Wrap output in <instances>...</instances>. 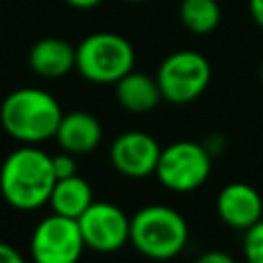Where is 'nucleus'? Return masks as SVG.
<instances>
[{
  "mask_svg": "<svg viewBox=\"0 0 263 263\" xmlns=\"http://www.w3.org/2000/svg\"><path fill=\"white\" fill-rule=\"evenodd\" d=\"M179 16L185 29L195 35H205L220 25L222 12L218 0H181Z\"/></svg>",
  "mask_w": 263,
  "mask_h": 263,
  "instance_id": "nucleus-15",
  "label": "nucleus"
},
{
  "mask_svg": "<svg viewBox=\"0 0 263 263\" xmlns=\"http://www.w3.org/2000/svg\"><path fill=\"white\" fill-rule=\"evenodd\" d=\"M134 62L132 43L117 33H90L76 45V70L95 84H115L134 70Z\"/></svg>",
  "mask_w": 263,
  "mask_h": 263,
  "instance_id": "nucleus-4",
  "label": "nucleus"
},
{
  "mask_svg": "<svg viewBox=\"0 0 263 263\" xmlns=\"http://www.w3.org/2000/svg\"><path fill=\"white\" fill-rule=\"evenodd\" d=\"M84 249L78 222L60 214L39 220L29 242L33 263H78Z\"/></svg>",
  "mask_w": 263,
  "mask_h": 263,
  "instance_id": "nucleus-7",
  "label": "nucleus"
},
{
  "mask_svg": "<svg viewBox=\"0 0 263 263\" xmlns=\"http://www.w3.org/2000/svg\"><path fill=\"white\" fill-rule=\"evenodd\" d=\"M92 201V187L88 185V181L78 175H72L68 179L55 181L47 203L51 205L53 214L78 220Z\"/></svg>",
  "mask_w": 263,
  "mask_h": 263,
  "instance_id": "nucleus-14",
  "label": "nucleus"
},
{
  "mask_svg": "<svg viewBox=\"0 0 263 263\" xmlns=\"http://www.w3.org/2000/svg\"><path fill=\"white\" fill-rule=\"evenodd\" d=\"M115 97L117 103L129 113H148L162 101L156 76L134 70L115 82Z\"/></svg>",
  "mask_w": 263,
  "mask_h": 263,
  "instance_id": "nucleus-13",
  "label": "nucleus"
},
{
  "mask_svg": "<svg viewBox=\"0 0 263 263\" xmlns=\"http://www.w3.org/2000/svg\"><path fill=\"white\" fill-rule=\"evenodd\" d=\"M210 173V150L191 140H179L162 148L154 171L158 183L175 193H189L199 189L208 181Z\"/></svg>",
  "mask_w": 263,
  "mask_h": 263,
  "instance_id": "nucleus-6",
  "label": "nucleus"
},
{
  "mask_svg": "<svg viewBox=\"0 0 263 263\" xmlns=\"http://www.w3.org/2000/svg\"><path fill=\"white\" fill-rule=\"evenodd\" d=\"M160 150V144L148 132L127 129L113 140L109 148V160L119 175L129 179H144L154 175Z\"/></svg>",
  "mask_w": 263,
  "mask_h": 263,
  "instance_id": "nucleus-9",
  "label": "nucleus"
},
{
  "mask_svg": "<svg viewBox=\"0 0 263 263\" xmlns=\"http://www.w3.org/2000/svg\"><path fill=\"white\" fill-rule=\"evenodd\" d=\"M212 80V66L199 51L179 49L166 55L156 72V82L164 101L187 105L203 95Z\"/></svg>",
  "mask_w": 263,
  "mask_h": 263,
  "instance_id": "nucleus-5",
  "label": "nucleus"
},
{
  "mask_svg": "<svg viewBox=\"0 0 263 263\" xmlns=\"http://www.w3.org/2000/svg\"><path fill=\"white\" fill-rule=\"evenodd\" d=\"M187 240V220L171 205H144L129 218V242L140 255L148 259H173L183 253Z\"/></svg>",
  "mask_w": 263,
  "mask_h": 263,
  "instance_id": "nucleus-3",
  "label": "nucleus"
},
{
  "mask_svg": "<svg viewBox=\"0 0 263 263\" xmlns=\"http://www.w3.org/2000/svg\"><path fill=\"white\" fill-rule=\"evenodd\" d=\"M76 222L90 251L115 253L129 242V216L115 203L92 201Z\"/></svg>",
  "mask_w": 263,
  "mask_h": 263,
  "instance_id": "nucleus-8",
  "label": "nucleus"
},
{
  "mask_svg": "<svg viewBox=\"0 0 263 263\" xmlns=\"http://www.w3.org/2000/svg\"><path fill=\"white\" fill-rule=\"evenodd\" d=\"M0 263H27V261L12 245L0 240Z\"/></svg>",
  "mask_w": 263,
  "mask_h": 263,
  "instance_id": "nucleus-19",
  "label": "nucleus"
},
{
  "mask_svg": "<svg viewBox=\"0 0 263 263\" xmlns=\"http://www.w3.org/2000/svg\"><path fill=\"white\" fill-rule=\"evenodd\" d=\"M70 6H74V8H80V10H88V8H95V6H99L103 0H66Z\"/></svg>",
  "mask_w": 263,
  "mask_h": 263,
  "instance_id": "nucleus-21",
  "label": "nucleus"
},
{
  "mask_svg": "<svg viewBox=\"0 0 263 263\" xmlns=\"http://www.w3.org/2000/svg\"><path fill=\"white\" fill-rule=\"evenodd\" d=\"M55 142L62 150L80 156L92 152L103 140L101 121L88 111H70L64 113L55 132Z\"/></svg>",
  "mask_w": 263,
  "mask_h": 263,
  "instance_id": "nucleus-11",
  "label": "nucleus"
},
{
  "mask_svg": "<svg viewBox=\"0 0 263 263\" xmlns=\"http://www.w3.org/2000/svg\"><path fill=\"white\" fill-rule=\"evenodd\" d=\"M249 10L253 21L263 29V0H249Z\"/></svg>",
  "mask_w": 263,
  "mask_h": 263,
  "instance_id": "nucleus-20",
  "label": "nucleus"
},
{
  "mask_svg": "<svg viewBox=\"0 0 263 263\" xmlns=\"http://www.w3.org/2000/svg\"><path fill=\"white\" fill-rule=\"evenodd\" d=\"M123 2H134V4H140V2H148V0H123Z\"/></svg>",
  "mask_w": 263,
  "mask_h": 263,
  "instance_id": "nucleus-23",
  "label": "nucleus"
},
{
  "mask_svg": "<svg viewBox=\"0 0 263 263\" xmlns=\"http://www.w3.org/2000/svg\"><path fill=\"white\" fill-rule=\"evenodd\" d=\"M51 168H53L55 181L76 175V158H74V154H70L66 150H62L60 154H53L51 156Z\"/></svg>",
  "mask_w": 263,
  "mask_h": 263,
  "instance_id": "nucleus-17",
  "label": "nucleus"
},
{
  "mask_svg": "<svg viewBox=\"0 0 263 263\" xmlns=\"http://www.w3.org/2000/svg\"><path fill=\"white\" fill-rule=\"evenodd\" d=\"M195 263H236V259H234L230 253H226V251L214 249V251L201 253V255L195 259Z\"/></svg>",
  "mask_w": 263,
  "mask_h": 263,
  "instance_id": "nucleus-18",
  "label": "nucleus"
},
{
  "mask_svg": "<svg viewBox=\"0 0 263 263\" xmlns=\"http://www.w3.org/2000/svg\"><path fill=\"white\" fill-rule=\"evenodd\" d=\"M53 185L51 156L41 148L25 144L10 152L0 166V195L14 210L31 212L45 205Z\"/></svg>",
  "mask_w": 263,
  "mask_h": 263,
  "instance_id": "nucleus-1",
  "label": "nucleus"
},
{
  "mask_svg": "<svg viewBox=\"0 0 263 263\" xmlns=\"http://www.w3.org/2000/svg\"><path fill=\"white\" fill-rule=\"evenodd\" d=\"M29 66L41 78H62L76 68V47L60 37H43L31 47Z\"/></svg>",
  "mask_w": 263,
  "mask_h": 263,
  "instance_id": "nucleus-12",
  "label": "nucleus"
},
{
  "mask_svg": "<svg viewBox=\"0 0 263 263\" xmlns=\"http://www.w3.org/2000/svg\"><path fill=\"white\" fill-rule=\"evenodd\" d=\"M216 212L226 226L247 230L263 218V197L253 185L234 181L220 189Z\"/></svg>",
  "mask_w": 263,
  "mask_h": 263,
  "instance_id": "nucleus-10",
  "label": "nucleus"
},
{
  "mask_svg": "<svg viewBox=\"0 0 263 263\" xmlns=\"http://www.w3.org/2000/svg\"><path fill=\"white\" fill-rule=\"evenodd\" d=\"M259 78H261V82H263V62H261V66H259Z\"/></svg>",
  "mask_w": 263,
  "mask_h": 263,
  "instance_id": "nucleus-22",
  "label": "nucleus"
},
{
  "mask_svg": "<svg viewBox=\"0 0 263 263\" xmlns=\"http://www.w3.org/2000/svg\"><path fill=\"white\" fill-rule=\"evenodd\" d=\"M64 111L53 95L47 90L25 86L4 97L0 105L2 129L29 146L45 142L55 136Z\"/></svg>",
  "mask_w": 263,
  "mask_h": 263,
  "instance_id": "nucleus-2",
  "label": "nucleus"
},
{
  "mask_svg": "<svg viewBox=\"0 0 263 263\" xmlns=\"http://www.w3.org/2000/svg\"><path fill=\"white\" fill-rule=\"evenodd\" d=\"M242 253L247 263H263V218L245 230Z\"/></svg>",
  "mask_w": 263,
  "mask_h": 263,
  "instance_id": "nucleus-16",
  "label": "nucleus"
}]
</instances>
